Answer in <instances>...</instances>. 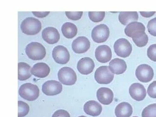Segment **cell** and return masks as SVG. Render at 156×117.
<instances>
[{
  "label": "cell",
  "instance_id": "d6a6232c",
  "mask_svg": "<svg viewBox=\"0 0 156 117\" xmlns=\"http://www.w3.org/2000/svg\"><path fill=\"white\" fill-rule=\"evenodd\" d=\"M52 117H70V116L67 111L60 109L56 111L52 115Z\"/></svg>",
  "mask_w": 156,
  "mask_h": 117
},
{
  "label": "cell",
  "instance_id": "cb8c5ba5",
  "mask_svg": "<svg viewBox=\"0 0 156 117\" xmlns=\"http://www.w3.org/2000/svg\"><path fill=\"white\" fill-rule=\"evenodd\" d=\"M62 31L63 35L68 39H72L76 35L78 29L75 25L67 22L62 25Z\"/></svg>",
  "mask_w": 156,
  "mask_h": 117
},
{
  "label": "cell",
  "instance_id": "83f0119b",
  "mask_svg": "<svg viewBox=\"0 0 156 117\" xmlns=\"http://www.w3.org/2000/svg\"><path fill=\"white\" fill-rule=\"evenodd\" d=\"M132 39L134 43L139 47H144L146 46L148 41V37L146 33L140 38Z\"/></svg>",
  "mask_w": 156,
  "mask_h": 117
},
{
  "label": "cell",
  "instance_id": "4dcf8cb0",
  "mask_svg": "<svg viewBox=\"0 0 156 117\" xmlns=\"http://www.w3.org/2000/svg\"><path fill=\"white\" fill-rule=\"evenodd\" d=\"M147 55L152 61L156 62V44L149 46L147 50Z\"/></svg>",
  "mask_w": 156,
  "mask_h": 117
},
{
  "label": "cell",
  "instance_id": "8d00e7d4",
  "mask_svg": "<svg viewBox=\"0 0 156 117\" xmlns=\"http://www.w3.org/2000/svg\"><path fill=\"white\" fill-rule=\"evenodd\" d=\"M136 117V116H135V117Z\"/></svg>",
  "mask_w": 156,
  "mask_h": 117
},
{
  "label": "cell",
  "instance_id": "e575fe53",
  "mask_svg": "<svg viewBox=\"0 0 156 117\" xmlns=\"http://www.w3.org/2000/svg\"><path fill=\"white\" fill-rule=\"evenodd\" d=\"M140 14L142 16L145 18L150 17L154 15L156 13L155 12H140Z\"/></svg>",
  "mask_w": 156,
  "mask_h": 117
},
{
  "label": "cell",
  "instance_id": "484cf974",
  "mask_svg": "<svg viewBox=\"0 0 156 117\" xmlns=\"http://www.w3.org/2000/svg\"><path fill=\"white\" fill-rule=\"evenodd\" d=\"M142 117H156V103L151 104L144 108Z\"/></svg>",
  "mask_w": 156,
  "mask_h": 117
},
{
  "label": "cell",
  "instance_id": "603a6c76",
  "mask_svg": "<svg viewBox=\"0 0 156 117\" xmlns=\"http://www.w3.org/2000/svg\"><path fill=\"white\" fill-rule=\"evenodd\" d=\"M31 68L30 65L25 62L18 63V80L25 81L31 77Z\"/></svg>",
  "mask_w": 156,
  "mask_h": 117
},
{
  "label": "cell",
  "instance_id": "4fadbf2b",
  "mask_svg": "<svg viewBox=\"0 0 156 117\" xmlns=\"http://www.w3.org/2000/svg\"><path fill=\"white\" fill-rule=\"evenodd\" d=\"M95 57L101 63L109 62L112 58V52L110 47L105 45L99 46L95 50Z\"/></svg>",
  "mask_w": 156,
  "mask_h": 117
},
{
  "label": "cell",
  "instance_id": "d4e9b609",
  "mask_svg": "<svg viewBox=\"0 0 156 117\" xmlns=\"http://www.w3.org/2000/svg\"><path fill=\"white\" fill-rule=\"evenodd\" d=\"M88 16L90 20L94 23L103 21L105 16V12H89Z\"/></svg>",
  "mask_w": 156,
  "mask_h": 117
},
{
  "label": "cell",
  "instance_id": "7c38bea8",
  "mask_svg": "<svg viewBox=\"0 0 156 117\" xmlns=\"http://www.w3.org/2000/svg\"><path fill=\"white\" fill-rule=\"evenodd\" d=\"M90 45V42L87 37H79L73 42L72 48L76 53H84L89 49Z\"/></svg>",
  "mask_w": 156,
  "mask_h": 117
},
{
  "label": "cell",
  "instance_id": "6da1fadb",
  "mask_svg": "<svg viewBox=\"0 0 156 117\" xmlns=\"http://www.w3.org/2000/svg\"><path fill=\"white\" fill-rule=\"evenodd\" d=\"M20 28L23 33L28 35H34L41 30V23L37 19L28 17L25 19L21 24Z\"/></svg>",
  "mask_w": 156,
  "mask_h": 117
},
{
  "label": "cell",
  "instance_id": "d6986e66",
  "mask_svg": "<svg viewBox=\"0 0 156 117\" xmlns=\"http://www.w3.org/2000/svg\"><path fill=\"white\" fill-rule=\"evenodd\" d=\"M102 106L101 104L94 101H87L84 106V112L91 116H98L102 112Z\"/></svg>",
  "mask_w": 156,
  "mask_h": 117
},
{
  "label": "cell",
  "instance_id": "7a4b0ae2",
  "mask_svg": "<svg viewBox=\"0 0 156 117\" xmlns=\"http://www.w3.org/2000/svg\"><path fill=\"white\" fill-rule=\"evenodd\" d=\"M25 52L28 57L33 60H42L46 55V50L42 44L37 42H32L26 47Z\"/></svg>",
  "mask_w": 156,
  "mask_h": 117
},
{
  "label": "cell",
  "instance_id": "f1b7e54d",
  "mask_svg": "<svg viewBox=\"0 0 156 117\" xmlns=\"http://www.w3.org/2000/svg\"><path fill=\"white\" fill-rule=\"evenodd\" d=\"M66 16L72 20L76 21L80 20L83 16V12H66Z\"/></svg>",
  "mask_w": 156,
  "mask_h": 117
},
{
  "label": "cell",
  "instance_id": "2e32d148",
  "mask_svg": "<svg viewBox=\"0 0 156 117\" xmlns=\"http://www.w3.org/2000/svg\"><path fill=\"white\" fill-rule=\"evenodd\" d=\"M95 67L93 60L89 57L81 59L78 62L77 68L80 73L83 75H88L91 73Z\"/></svg>",
  "mask_w": 156,
  "mask_h": 117
},
{
  "label": "cell",
  "instance_id": "8fae6325",
  "mask_svg": "<svg viewBox=\"0 0 156 117\" xmlns=\"http://www.w3.org/2000/svg\"><path fill=\"white\" fill-rule=\"evenodd\" d=\"M63 87L61 83L55 80H49L44 83L42 91L47 96H55L62 92Z\"/></svg>",
  "mask_w": 156,
  "mask_h": 117
},
{
  "label": "cell",
  "instance_id": "5bb4252c",
  "mask_svg": "<svg viewBox=\"0 0 156 117\" xmlns=\"http://www.w3.org/2000/svg\"><path fill=\"white\" fill-rule=\"evenodd\" d=\"M43 39L48 44H53L59 41L60 35L56 28L53 27H47L42 32Z\"/></svg>",
  "mask_w": 156,
  "mask_h": 117
},
{
  "label": "cell",
  "instance_id": "30bf717a",
  "mask_svg": "<svg viewBox=\"0 0 156 117\" xmlns=\"http://www.w3.org/2000/svg\"><path fill=\"white\" fill-rule=\"evenodd\" d=\"M52 57L58 64H65L69 62L70 54L66 47L59 45L54 48L52 51Z\"/></svg>",
  "mask_w": 156,
  "mask_h": 117
},
{
  "label": "cell",
  "instance_id": "44dd1931",
  "mask_svg": "<svg viewBox=\"0 0 156 117\" xmlns=\"http://www.w3.org/2000/svg\"><path fill=\"white\" fill-rule=\"evenodd\" d=\"M132 107L126 102L119 103L115 109V114L117 117H130L133 113Z\"/></svg>",
  "mask_w": 156,
  "mask_h": 117
},
{
  "label": "cell",
  "instance_id": "ffe728a7",
  "mask_svg": "<svg viewBox=\"0 0 156 117\" xmlns=\"http://www.w3.org/2000/svg\"><path fill=\"white\" fill-rule=\"evenodd\" d=\"M109 67L113 73L116 75L123 74L126 71L127 66L126 62L122 59L115 58L109 62Z\"/></svg>",
  "mask_w": 156,
  "mask_h": 117
},
{
  "label": "cell",
  "instance_id": "5b68a950",
  "mask_svg": "<svg viewBox=\"0 0 156 117\" xmlns=\"http://www.w3.org/2000/svg\"><path fill=\"white\" fill-rule=\"evenodd\" d=\"M94 78L99 84H108L113 80L114 75L108 66H101L96 70Z\"/></svg>",
  "mask_w": 156,
  "mask_h": 117
},
{
  "label": "cell",
  "instance_id": "8992f818",
  "mask_svg": "<svg viewBox=\"0 0 156 117\" xmlns=\"http://www.w3.org/2000/svg\"><path fill=\"white\" fill-rule=\"evenodd\" d=\"M115 52L121 57H128L132 51V46L126 39L120 38L115 42L114 45Z\"/></svg>",
  "mask_w": 156,
  "mask_h": 117
},
{
  "label": "cell",
  "instance_id": "836d02e7",
  "mask_svg": "<svg viewBox=\"0 0 156 117\" xmlns=\"http://www.w3.org/2000/svg\"><path fill=\"white\" fill-rule=\"evenodd\" d=\"M32 13L34 15V16L43 18L47 16L50 12H32Z\"/></svg>",
  "mask_w": 156,
  "mask_h": 117
},
{
  "label": "cell",
  "instance_id": "f546056e",
  "mask_svg": "<svg viewBox=\"0 0 156 117\" xmlns=\"http://www.w3.org/2000/svg\"><path fill=\"white\" fill-rule=\"evenodd\" d=\"M147 28L150 34L156 37V17L149 21Z\"/></svg>",
  "mask_w": 156,
  "mask_h": 117
},
{
  "label": "cell",
  "instance_id": "4316f807",
  "mask_svg": "<svg viewBox=\"0 0 156 117\" xmlns=\"http://www.w3.org/2000/svg\"><path fill=\"white\" fill-rule=\"evenodd\" d=\"M30 110L28 104L22 101H18V117H24L28 115Z\"/></svg>",
  "mask_w": 156,
  "mask_h": 117
},
{
  "label": "cell",
  "instance_id": "7402d4cb",
  "mask_svg": "<svg viewBox=\"0 0 156 117\" xmlns=\"http://www.w3.org/2000/svg\"><path fill=\"white\" fill-rule=\"evenodd\" d=\"M138 17L137 12H122L119 15V19L122 25H126L137 21Z\"/></svg>",
  "mask_w": 156,
  "mask_h": 117
},
{
  "label": "cell",
  "instance_id": "ac0fdd59",
  "mask_svg": "<svg viewBox=\"0 0 156 117\" xmlns=\"http://www.w3.org/2000/svg\"><path fill=\"white\" fill-rule=\"evenodd\" d=\"M50 72V68L48 65L43 62L35 64L31 69V73L35 76L40 78L46 77Z\"/></svg>",
  "mask_w": 156,
  "mask_h": 117
},
{
  "label": "cell",
  "instance_id": "277c9868",
  "mask_svg": "<svg viewBox=\"0 0 156 117\" xmlns=\"http://www.w3.org/2000/svg\"><path fill=\"white\" fill-rule=\"evenodd\" d=\"M58 76L59 80L64 85H73L76 82V74L70 67H62L58 71Z\"/></svg>",
  "mask_w": 156,
  "mask_h": 117
},
{
  "label": "cell",
  "instance_id": "52a82bcc",
  "mask_svg": "<svg viewBox=\"0 0 156 117\" xmlns=\"http://www.w3.org/2000/svg\"><path fill=\"white\" fill-rule=\"evenodd\" d=\"M110 30L107 25L101 24L95 26L91 32V37L94 41L97 43L106 42L109 37Z\"/></svg>",
  "mask_w": 156,
  "mask_h": 117
},
{
  "label": "cell",
  "instance_id": "ba28073f",
  "mask_svg": "<svg viewBox=\"0 0 156 117\" xmlns=\"http://www.w3.org/2000/svg\"><path fill=\"white\" fill-rule=\"evenodd\" d=\"M145 25L137 22L129 23L126 26L124 32L127 36L133 38H138L145 34Z\"/></svg>",
  "mask_w": 156,
  "mask_h": 117
},
{
  "label": "cell",
  "instance_id": "1f68e13d",
  "mask_svg": "<svg viewBox=\"0 0 156 117\" xmlns=\"http://www.w3.org/2000/svg\"><path fill=\"white\" fill-rule=\"evenodd\" d=\"M147 94L151 98H156V81H154L148 86Z\"/></svg>",
  "mask_w": 156,
  "mask_h": 117
},
{
  "label": "cell",
  "instance_id": "3957f363",
  "mask_svg": "<svg viewBox=\"0 0 156 117\" xmlns=\"http://www.w3.org/2000/svg\"><path fill=\"white\" fill-rule=\"evenodd\" d=\"M19 94L22 98L29 101H34L40 95V90L36 85L30 83L21 85L19 89Z\"/></svg>",
  "mask_w": 156,
  "mask_h": 117
},
{
  "label": "cell",
  "instance_id": "e0dca14e",
  "mask_svg": "<svg viewBox=\"0 0 156 117\" xmlns=\"http://www.w3.org/2000/svg\"><path fill=\"white\" fill-rule=\"evenodd\" d=\"M97 98L103 105H109L112 103L114 94L112 90L108 87H101L97 92Z\"/></svg>",
  "mask_w": 156,
  "mask_h": 117
},
{
  "label": "cell",
  "instance_id": "9c48e42d",
  "mask_svg": "<svg viewBox=\"0 0 156 117\" xmlns=\"http://www.w3.org/2000/svg\"><path fill=\"white\" fill-rule=\"evenodd\" d=\"M136 76L140 82L144 83H148L153 78V69L147 64H141L138 66L136 69Z\"/></svg>",
  "mask_w": 156,
  "mask_h": 117
},
{
  "label": "cell",
  "instance_id": "d590c367",
  "mask_svg": "<svg viewBox=\"0 0 156 117\" xmlns=\"http://www.w3.org/2000/svg\"><path fill=\"white\" fill-rule=\"evenodd\" d=\"M79 117H87L85 116H79Z\"/></svg>",
  "mask_w": 156,
  "mask_h": 117
},
{
  "label": "cell",
  "instance_id": "9a60e30c",
  "mask_svg": "<svg viewBox=\"0 0 156 117\" xmlns=\"http://www.w3.org/2000/svg\"><path fill=\"white\" fill-rule=\"evenodd\" d=\"M129 93L133 99L138 101H143L146 96L145 87L139 83H133L130 86Z\"/></svg>",
  "mask_w": 156,
  "mask_h": 117
}]
</instances>
